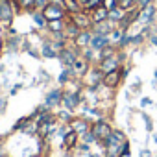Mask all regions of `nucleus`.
<instances>
[{"instance_id":"obj_13","label":"nucleus","mask_w":157,"mask_h":157,"mask_svg":"<svg viewBox=\"0 0 157 157\" xmlns=\"http://www.w3.org/2000/svg\"><path fill=\"white\" fill-rule=\"evenodd\" d=\"M41 57H44V59H57V56H59V52L54 48V44H52V41L44 35V39H43V46H41Z\"/></svg>"},{"instance_id":"obj_33","label":"nucleus","mask_w":157,"mask_h":157,"mask_svg":"<svg viewBox=\"0 0 157 157\" xmlns=\"http://www.w3.org/2000/svg\"><path fill=\"white\" fill-rule=\"evenodd\" d=\"M131 155V146H129V140H126L122 144V150H120V157H129Z\"/></svg>"},{"instance_id":"obj_16","label":"nucleus","mask_w":157,"mask_h":157,"mask_svg":"<svg viewBox=\"0 0 157 157\" xmlns=\"http://www.w3.org/2000/svg\"><path fill=\"white\" fill-rule=\"evenodd\" d=\"M80 32H82V30H80V28H78V26L70 21V17H67V19H65V32H63V33H65V37H67L70 43L78 37V33H80Z\"/></svg>"},{"instance_id":"obj_32","label":"nucleus","mask_w":157,"mask_h":157,"mask_svg":"<svg viewBox=\"0 0 157 157\" xmlns=\"http://www.w3.org/2000/svg\"><path fill=\"white\" fill-rule=\"evenodd\" d=\"M146 41V37L139 32V33H135V35H131V46H137V44H142Z\"/></svg>"},{"instance_id":"obj_39","label":"nucleus","mask_w":157,"mask_h":157,"mask_svg":"<svg viewBox=\"0 0 157 157\" xmlns=\"http://www.w3.org/2000/svg\"><path fill=\"white\" fill-rule=\"evenodd\" d=\"M140 87H142V83H140V82H135V83L131 85V91L137 93V91H140Z\"/></svg>"},{"instance_id":"obj_50","label":"nucleus","mask_w":157,"mask_h":157,"mask_svg":"<svg viewBox=\"0 0 157 157\" xmlns=\"http://www.w3.org/2000/svg\"><path fill=\"white\" fill-rule=\"evenodd\" d=\"M0 2H2V0H0Z\"/></svg>"},{"instance_id":"obj_25","label":"nucleus","mask_w":157,"mask_h":157,"mask_svg":"<svg viewBox=\"0 0 157 157\" xmlns=\"http://www.w3.org/2000/svg\"><path fill=\"white\" fill-rule=\"evenodd\" d=\"M17 2L21 4V8H22V11L24 13H35L37 11V8H35V0H17Z\"/></svg>"},{"instance_id":"obj_23","label":"nucleus","mask_w":157,"mask_h":157,"mask_svg":"<svg viewBox=\"0 0 157 157\" xmlns=\"http://www.w3.org/2000/svg\"><path fill=\"white\" fill-rule=\"evenodd\" d=\"M80 4H82V8H83V11H87V13H91V11H94L96 8H100V6H104V0H80Z\"/></svg>"},{"instance_id":"obj_18","label":"nucleus","mask_w":157,"mask_h":157,"mask_svg":"<svg viewBox=\"0 0 157 157\" xmlns=\"http://www.w3.org/2000/svg\"><path fill=\"white\" fill-rule=\"evenodd\" d=\"M61 4H63L65 11H67L68 15H74V13L83 11V8H82V4H80V0H61Z\"/></svg>"},{"instance_id":"obj_44","label":"nucleus","mask_w":157,"mask_h":157,"mask_svg":"<svg viewBox=\"0 0 157 157\" xmlns=\"http://www.w3.org/2000/svg\"><path fill=\"white\" fill-rule=\"evenodd\" d=\"M4 32H6V30H4V26L0 24V35H4Z\"/></svg>"},{"instance_id":"obj_7","label":"nucleus","mask_w":157,"mask_h":157,"mask_svg":"<svg viewBox=\"0 0 157 157\" xmlns=\"http://www.w3.org/2000/svg\"><path fill=\"white\" fill-rule=\"evenodd\" d=\"M63 89L61 87H54V89H50L46 94H44V105H48L50 109H54V107H61V102H63Z\"/></svg>"},{"instance_id":"obj_48","label":"nucleus","mask_w":157,"mask_h":157,"mask_svg":"<svg viewBox=\"0 0 157 157\" xmlns=\"http://www.w3.org/2000/svg\"><path fill=\"white\" fill-rule=\"evenodd\" d=\"M0 157H6V155H4V151H0Z\"/></svg>"},{"instance_id":"obj_3","label":"nucleus","mask_w":157,"mask_h":157,"mask_svg":"<svg viewBox=\"0 0 157 157\" xmlns=\"http://www.w3.org/2000/svg\"><path fill=\"white\" fill-rule=\"evenodd\" d=\"M43 15H44V19L50 22V21H65L67 17H68V13L65 11V8H63V4H59V2H50L44 10H43Z\"/></svg>"},{"instance_id":"obj_8","label":"nucleus","mask_w":157,"mask_h":157,"mask_svg":"<svg viewBox=\"0 0 157 157\" xmlns=\"http://www.w3.org/2000/svg\"><path fill=\"white\" fill-rule=\"evenodd\" d=\"M68 17L80 30H91L94 26L93 19H91V13H87V11H80V13H74V15H68Z\"/></svg>"},{"instance_id":"obj_34","label":"nucleus","mask_w":157,"mask_h":157,"mask_svg":"<svg viewBox=\"0 0 157 157\" xmlns=\"http://www.w3.org/2000/svg\"><path fill=\"white\" fill-rule=\"evenodd\" d=\"M104 8L105 10H117L118 8V0H104Z\"/></svg>"},{"instance_id":"obj_10","label":"nucleus","mask_w":157,"mask_h":157,"mask_svg":"<svg viewBox=\"0 0 157 157\" xmlns=\"http://www.w3.org/2000/svg\"><path fill=\"white\" fill-rule=\"evenodd\" d=\"M96 67H98L104 74H107V72H113V70L120 68V67H122V61L118 59V52H117V56H113V57H107V59L98 61V63H96Z\"/></svg>"},{"instance_id":"obj_26","label":"nucleus","mask_w":157,"mask_h":157,"mask_svg":"<svg viewBox=\"0 0 157 157\" xmlns=\"http://www.w3.org/2000/svg\"><path fill=\"white\" fill-rule=\"evenodd\" d=\"M124 15H126V11H124V10H120V8L111 10V11H109V21H111V22H115V24L118 26V22L124 19Z\"/></svg>"},{"instance_id":"obj_28","label":"nucleus","mask_w":157,"mask_h":157,"mask_svg":"<svg viewBox=\"0 0 157 157\" xmlns=\"http://www.w3.org/2000/svg\"><path fill=\"white\" fill-rule=\"evenodd\" d=\"M124 33H126V30H122V28H118V26H117V28L109 33V41H111V44H115V46H117V43L122 39V35H124Z\"/></svg>"},{"instance_id":"obj_46","label":"nucleus","mask_w":157,"mask_h":157,"mask_svg":"<svg viewBox=\"0 0 157 157\" xmlns=\"http://www.w3.org/2000/svg\"><path fill=\"white\" fill-rule=\"evenodd\" d=\"M30 157H44V155H41V153H33V155H30Z\"/></svg>"},{"instance_id":"obj_27","label":"nucleus","mask_w":157,"mask_h":157,"mask_svg":"<svg viewBox=\"0 0 157 157\" xmlns=\"http://www.w3.org/2000/svg\"><path fill=\"white\" fill-rule=\"evenodd\" d=\"M28 120H30V117H21L13 126H11V133H22L24 131V128H26V124H28Z\"/></svg>"},{"instance_id":"obj_14","label":"nucleus","mask_w":157,"mask_h":157,"mask_svg":"<svg viewBox=\"0 0 157 157\" xmlns=\"http://www.w3.org/2000/svg\"><path fill=\"white\" fill-rule=\"evenodd\" d=\"M91 39H93V32H91V30H82L80 33H78V37L72 41V44H74L76 48L83 50V48H87V46L91 44Z\"/></svg>"},{"instance_id":"obj_45","label":"nucleus","mask_w":157,"mask_h":157,"mask_svg":"<svg viewBox=\"0 0 157 157\" xmlns=\"http://www.w3.org/2000/svg\"><path fill=\"white\" fill-rule=\"evenodd\" d=\"M0 151H4V142L0 140Z\"/></svg>"},{"instance_id":"obj_38","label":"nucleus","mask_w":157,"mask_h":157,"mask_svg":"<svg viewBox=\"0 0 157 157\" xmlns=\"http://www.w3.org/2000/svg\"><path fill=\"white\" fill-rule=\"evenodd\" d=\"M148 41H150V44H153V46H157V32H155L153 35H150V37H148Z\"/></svg>"},{"instance_id":"obj_9","label":"nucleus","mask_w":157,"mask_h":157,"mask_svg":"<svg viewBox=\"0 0 157 157\" xmlns=\"http://www.w3.org/2000/svg\"><path fill=\"white\" fill-rule=\"evenodd\" d=\"M91 124H93V122H91L89 118H85V117L80 115V117H76L68 126H70V129H74L78 135H80V139H82V135H85L87 131H91Z\"/></svg>"},{"instance_id":"obj_29","label":"nucleus","mask_w":157,"mask_h":157,"mask_svg":"<svg viewBox=\"0 0 157 157\" xmlns=\"http://www.w3.org/2000/svg\"><path fill=\"white\" fill-rule=\"evenodd\" d=\"M98 96H100V100H109V98H113V89H109L102 83L98 87Z\"/></svg>"},{"instance_id":"obj_22","label":"nucleus","mask_w":157,"mask_h":157,"mask_svg":"<svg viewBox=\"0 0 157 157\" xmlns=\"http://www.w3.org/2000/svg\"><path fill=\"white\" fill-rule=\"evenodd\" d=\"M32 19H33V24L37 26V30H41V32H44L46 30V24H48V21L44 19V15H43V11H35V13H32Z\"/></svg>"},{"instance_id":"obj_24","label":"nucleus","mask_w":157,"mask_h":157,"mask_svg":"<svg viewBox=\"0 0 157 157\" xmlns=\"http://www.w3.org/2000/svg\"><path fill=\"white\" fill-rule=\"evenodd\" d=\"M117 46L115 44H107L105 48H102L100 52H98V57H100V61L102 59H107V57H113V56H117Z\"/></svg>"},{"instance_id":"obj_21","label":"nucleus","mask_w":157,"mask_h":157,"mask_svg":"<svg viewBox=\"0 0 157 157\" xmlns=\"http://www.w3.org/2000/svg\"><path fill=\"white\" fill-rule=\"evenodd\" d=\"M63 32H65V21H50L44 30V33H63Z\"/></svg>"},{"instance_id":"obj_4","label":"nucleus","mask_w":157,"mask_h":157,"mask_svg":"<svg viewBox=\"0 0 157 157\" xmlns=\"http://www.w3.org/2000/svg\"><path fill=\"white\" fill-rule=\"evenodd\" d=\"M82 82H83V87H94V89H98L104 83V72L96 65H93L89 68V72L82 78Z\"/></svg>"},{"instance_id":"obj_43","label":"nucleus","mask_w":157,"mask_h":157,"mask_svg":"<svg viewBox=\"0 0 157 157\" xmlns=\"http://www.w3.org/2000/svg\"><path fill=\"white\" fill-rule=\"evenodd\" d=\"M151 85H153V87H157V70H155V74H153V80H151Z\"/></svg>"},{"instance_id":"obj_19","label":"nucleus","mask_w":157,"mask_h":157,"mask_svg":"<svg viewBox=\"0 0 157 157\" xmlns=\"http://www.w3.org/2000/svg\"><path fill=\"white\" fill-rule=\"evenodd\" d=\"M91 19H93V24H98V22L107 21L109 19V10H105L104 6H100L94 11H91Z\"/></svg>"},{"instance_id":"obj_37","label":"nucleus","mask_w":157,"mask_h":157,"mask_svg":"<svg viewBox=\"0 0 157 157\" xmlns=\"http://www.w3.org/2000/svg\"><path fill=\"white\" fill-rule=\"evenodd\" d=\"M21 89H22V83H19V85H15V87H13V89L10 91V96H15V94H17V93L21 91Z\"/></svg>"},{"instance_id":"obj_20","label":"nucleus","mask_w":157,"mask_h":157,"mask_svg":"<svg viewBox=\"0 0 157 157\" xmlns=\"http://www.w3.org/2000/svg\"><path fill=\"white\" fill-rule=\"evenodd\" d=\"M56 118H57V122H59V124H70V122L76 118V115H74L72 111H68V109L61 107V109L56 113Z\"/></svg>"},{"instance_id":"obj_17","label":"nucleus","mask_w":157,"mask_h":157,"mask_svg":"<svg viewBox=\"0 0 157 157\" xmlns=\"http://www.w3.org/2000/svg\"><path fill=\"white\" fill-rule=\"evenodd\" d=\"M107 44H111V41H109V37L107 35H96V33H93V39H91V48L93 50H96V52H100L102 48H105Z\"/></svg>"},{"instance_id":"obj_40","label":"nucleus","mask_w":157,"mask_h":157,"mask_svg":"<svg viewBox=\"0 0 157 157\" xmlns=\"http://www.w3.org/2000/svg\"><path fill=\"white\" fill-rule=\"evenodd\" d=\"M139 157H151V151L148 148H144V150H140V155Z\"/></svg>"},{"instance_id":"obj_47","label":"nucleus","mask_w":157,"mask_h":157,"mask_svg":"<svg viewBox=\"0 0 157 157\" xmlns=\"http://www.w3.org/2000/svg\"><path fill=\"white\" fill-rule=\"evenodd\" d=\"M153 142H155V144H157V135H155V137H153Z\"/></svg>"},{"instance_id":"obj_31","label":"nucleus","mask_w":157,"mask_h":157,"mask_svg":"<svg viewBox=\"0 0 157 157\" xmlns=\"http://www.w3.org/2000/svg\"><path fill=\"white\" fill-rule=\"evenodd\" d=\"M140 117L144 118V124H146V131H148V133H150V131H153V120H151V117H150L148 113H144V111L140 113Z\"/></svg>"},{"instance_id":"obj_49","label":"nucleus","mask_w":157,"mask_h":157,"mask_svg":"<svg viewBox=\"0 0 157 157\" xmlns=\"http://www.w3.org/2000/svg\"><path fill=\"white\" fill-rule=\"evenodd\" d=\"M0 91H2V85H0Z\"/></svg>"},{"instance_id":"obj_2","label":"nucleus","mask_w":157,"mask_h":157,"mask_svg":"<svg viewBox=\"0 0 157 157\" xmlns=\"http://www.w3.org/2000/svg\"><path fill=\"white\" fill-rule=\"evenodd\" d=\"M15 11H13V6H11V0H2L0 2V24L4 26V30H10L13 26V21H15Z\"/></svg>"},{"instance_id":"obj_35","label":"nucleus","mask_w":157,"mask_h":157,"mask_svg":"<svg viewBox=\"0 0 157 157\" xmlns=\"http://www.w3.org/2000/svg\"><path fill=\"white\" fill-rule=\"evenodd\" d=\"M78 150H80V153H91V144L80 142V144H78Z\"/></svg>"},{"instance_id":"obj_41","label":"nucleus","mask_w":157,"mask_h":157,"mask_svg":"<svg viewBox=\"0 0 157 157\" xmlns=\"http://www.w3.org/2000/svg\"><path fill=\"white\" fill-rule=\"evenodd\" d=\"M150 104H151L150 98H142V100H140V107H146V105H150Z\"/></svg>"},{"instance_id":"obj_1","label":"nucleus","mask_w":157,"mask_h":157,"mask_svg":"<svg viewBox=\"0 0 157 157\" xmlns=\"http://www.w3.org/2000/svg\"><path fill=\"white\" fill-rule=\"evenodd\" d=\"M128 72H129V67L122 65L120 68H117V70H113V72L104 74V85H105V87H109V89H113V91H117V89L122 85V82H124V78L128 76Z\"/></svg>"},{"instance_id":"obj_5","label":"nucleus","mask_w":157,"mask_h":157,"mask_svg":"<svg viewBox=\"0 0 157 157\" xmlns=\"http://www.w3.org/2000/svg\"><path fill=\"white\" fill-rule=\"evenodd\" d=\"M113 126L105 120V118H100V120H94L93 124H91V131L96 135V139H98V142H102V140H105L111 133H113Z\"/></svg>"},{"instance_id":"obj_15","label":"nucleus","mask_w":157,"mask_h":157,"mask_svg":"<svg viewBox=\"0 0 157 157\" xmlns=\"http://www.w3.org/2000/svg\"><path fill=\"white\" fill-rule=\"evenodd\" d=\"M115 28H117V24H115V22H111V21L107 19V21H104V22L94 24V26L91 28V32H93V33H96V35H107V37H109V33H111Z\"/></svg>"},{"instance_id":"obj_42","label":"nucleus","mask_w":157,"mask_h":157,"mask_svg":"<svg viewBox=\"0 0 157 157\" xmlns=\"http://www.w3.org/2000/svg\"><path fill=\"white\" fill-rule=\"evenodd\" d=\"M4 44H6V37H2V35H0V54L4 52Z\"/></svg>"},{"instance_id":"obj_12","label":"nucleus","mask_w":157,"mask_h":157,"mask_svg":"<svg viewBox=\"0 0 157 157\" xmlns=\"http://www.w3.org/2000/svg\"><path fill=\"white\" fill-rule=\"evenodd\" d=\"M78 144H80V135H78L74 129H70L63 139H61V150H74Z\"/></svg>"},{"instance_id":"obj_30","label":"nucleus","mask_w":157,"mask_h":157,"mask_svg":"<svg viewBox=\"0 0 157 157\" xmlns=\"http://www.w3.org/2000/svg\"><path fill=\"white\" fill-rule=\"evenodd\" d=\"M82 142H87V144H98V139H96V135L93 133V131H87L85 135H82Z\"/></svg>"},{"instance_id":"obj_11","label":"nucleus","mask_w":157,"mask_h":157,"mask_svg":"<svg viewBox=\"0 0 157 157\" xmlns=\"http://www.w3.org/2000/svg\"><path fill=\"white\" fill-rule=\"evenodd\" d=\"M91 67H93V65H91L83 56H80V57L74 61V65H72L70 68H72V72H74V76H76V78H83V76L89 72V68H91Z\"/></svg>"},{"instance_id":"obj_36","label":"nucleus","mask_w":157,"mask_h":157,"mask_svg":"<svg viewBox=\"0 0 157 157\" xmlns=\"http://www.w3.org/2000/svg\"><path fill=\"white\" fill-rule=\"evenodd\" d=\"M48 4H50V0H35V8H37L39 11H43Z\"/></svg>"},{"instance_id":"obj_6","label":"nucleus","mask_w":157,"mask_h":157,"mask_svg":"<svg viewBox=\"0 0 157 157\" xmlns=\"http://www.w3.org/2000/svg\"><path fill=\"white\" fill-rule=\"evenodd\" d=\"M155 17H157V6H155V4H148L146 8H140L135 24H140V26H144V24H153V22H155Z\"/></svg>"}]
</instances>
